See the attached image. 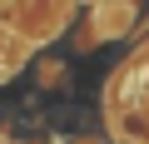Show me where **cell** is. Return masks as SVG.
I'll list each match as a JSON object with an SVG mask.
<instances>
[{
  "label": "cell",
  "instance_id": "obj_1",
  "mask_svg": "<svg viewBox=\"0 0 149 144\" xmlns=\"http://www.w3.org/2000/svg\"><path fill=\"white\" fill-rule=\"evenodd\" d=\"M0 5H5V0H0Z\"/></svg>",
  "mask_w": 149,
  "mask_h": 144
}]
</instances>
